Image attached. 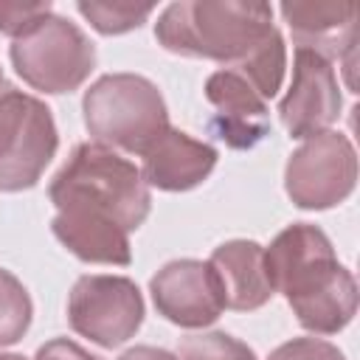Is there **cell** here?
<instances>
[{"label":"cell","instance_id":"1","mask_svg":"<svg viewBox=\"0 0 360 360\" xmlns=\"http://www.w3.org/2000/svg\"><path fill=\"white\" fill-rule=\"evenodd\" d=\"M273 292H281L298 323L312 335H338L357 312V281L338 262L329 236L309 222L287 225L264 248Z\"/></svg>","mask_w":360,"mask_h":360},{"label":"cell","instance_id":"2","mask_svg":"<svg viewBox=\"0 0 360 360\" xmlns=\"http://www.w3.org/2000/svg\"><path fill=\"white\" fill-rule=\"evenodd\" d=\"M48 197L62 214L107 219L127 233L138 231L152 211V194L141 169L93 141L76 143L65 166L53 174Z\"/></svg>","mask_w":360,"mask_h":360},{"label":"cell","instance_id":"3","mask_svg":"<svg viewBox=\"0 0 360 360\" xmlns=\"http://www.w3.org/2000/svg\"><path fill=\"white\" fill-rule=\"evenodd\" d=\"M273 28V8L267 3L180 0L160 11L155 39L169 53L214 59L236 68L270 37Z\"/></svg>","mask_w":360,"mask_h":360},{"label":"cell","instance_id":"4","mask_svg":"<svg viewBox=\"0 0 360 360\" xmlns=\"http://www.w3.org/2000/svg\"><path fill=\"white\" fill-rule=\"evenodd\" d=\"M84 127L93 143L143 155L172 124L155 82L138 73H107L82 98Z\"/></svg>","mask_w":360,"mask_h":360},{"label":"cell","instance_id":"5","mask_svg":"<svg viewBox=\"0 0 360 360\" xmlns=\"http://www.w3.org/2000/svg\"><path fill=\"white\" fill-rule=\"evenodd\" d=\"M8 56L28 87L51 96L79 90L96 68V45L76 22L53 11L14 37Z\"/></svg>","mask_w":360,"mask_h":360},{"label":"cell","instance_id":"6","mask_svg":"<svg viewBox=\"0 0 360 360\" xmlns=\"http://www.w3.org/2000/svg\"><path fill=\"white\" fill-rule=\"evenodd\" d=\"M59 149L51 107L3 82L0 84V191H22L39 183Z\"/></svg>","mask_w":360,"mask_h":360},{"label":"cell","instance_id":"7","mask_svg":"<svg viewBox=\"0 0 360 360\" xmlns=\"http://www.w3.org/2000/svg\"><path fill=\"white\" fill-rule=\"evenodd\" d=\"M357 186V152L338 129L304 138L287 158L284 191L295 208L326 211L352 197Z\"/></svg>","mask_w":360,"mask_h":360},{"label":"cell","instance_id":"8","mask_svg":"<svg viewBox=\"0 0 360 360\" xmlns=\"http://www.w3.org/2000/svg\"><path fill=\"white\" fill-rule=\"evenodd\" d=\"M143 295L127 276L90 273L76 278L68 295V323L76 335L115 349L143 323Z\"/></svg>","mask_w":360,"mask_h":360},{"label":"cell","instance_id":"9","mask_svg":"<svg viewBox=\"0 0 360 360\" xmlns=\"http://www.w3.org/2000/svg\"><path fill=\"white\" fill-rule=\"evenodd\" d=\"M149 292L158 315L183 329L211 326L225 312V292L211 262L174 259L166 262L152 278Z\"/></svg>","mask_w":360,"mask_h":360},{"label":"cell","instance_id":"10","mask_svg":"<svg viewBox=\"0 0 360 360\" xmlns=\"http://www.w3.org/2000/svg\"><path fill=\"white\" fill-rule=\"evenodd\" d=\"M343 98L332 59L312 48H295L292 82L278 101V118L290 138H309L329 129L340 115Z\"/></svg>","mask_w":360,"mask_h":360},{"label":"cell","instance_id":"11","mask_svg":"<svg viewBox=\"0 0 360 360\" xmlns=\"http://www.w3.org/2000/svg\"><path fill=\"white\" fill-rule=\"evenodd\" d=\"M205 98L217 110L211 127L225 146L250 149L270 132L267 101L236 70L231 68L214 70L205 79Z\"/></svg>","mask_w":360,"mask_h":360},{"label":"cell","instance_id":"12","mask_svg":"<svg viewBox=\"0 0 360 360\" xmlns=\"http://www.w3.org/2000/svg\"><path fill=\"white\" fill-rule=\"evenodd\" d=\"M141 158H143L141 174L149 188L188 191L197 188L214 172L219 152L211 143L197 141L177 127H169Z\"/></svg>","mask_w":360,"mask_h":360},{"label":"cell","instance_id":"13","mask_svg":"<svg viewBox=\"0 0 360 360\" xmlns=\"http://www.w3.org/2000/svg\"><path fill=\"white\" fill-rule=\"evenodd\" d=\"M278 11L292 31L295 48H312L326 59L338 56L352 70L357 42L354 3H281Z\"/></svg>","mask_w":360,"mask_h":360},{"label":"cell","instance_id":"14","mask_svg":"<svg viewBox=\"0 0 360 360\" xmlns=\"http://www.w3.org/2000/svg\"><path fill=\"white\" fill-rule=\"evenodd\" d=\"M211 267L219 276L225 292V309L253 312L264 307L276 292L264 270V248L253 239H231L214 248Z\"/></svg>","mask_w":360,"mask_h":360},{"label":"cell","instance_id":"15","mask_svg":"<svg viewBox=\"0 0 360 360\" xmlns=\"http://www.w3.org/2000/svg\"><path fill=\"white\" fill-rule=\"evenodd\" d=\"M51 231L82 262L118 264V267H127L132 262L129 233L115 222L56 211V217L51 222Z\"/></svg>","mask_w":360,"mask_h":360},{"label":"cell","instance_id":"16","mask_svg":"<svg viewBox=\"0 0 360 360\" xmlns=\"http://www.w3.org/2000/svg\"><path fill=\"white\" fill-rule=\"evenodd\" d=\"M239 76H245L250 82V87L264 98L270 101L278 90H281V82H284V70H287V48H284V37L278 28L270 31V37L236 68Z\"/></svg>","mask_w":360,"mask_h":360},{"label":"cell","instance_id":"17","mask_svg":"<svg viewBox=\"0 0 360 360\" xmlns=\"http://www.w3.org/2000/svg\"><path fill=\"white\" fill-rule=\"evenodd\" d=\"M76 11L104 37H118L132 28H141L155 6L152 3H107V0H79Z\"/></svg>","mask_w":360,"mask_h":360},{"label":"cell","instance_id":"18","mask_svg":"<svg viewBox=\"0 0 360 360\" xmlns=\"http://www.w3.org/2000/svg\"><path fill=\"white\" fill-rule=\"evenodd\" d=\"M31 315L34 304L28 290L11 270L0 267V346L22 340V335L31 326Z\"/></svg>","mask_w":360,"mask_h":360},{"label":"cell","instance_id":"19","mask_svg":"<svg viewBox=\"0 0 360 360\" xmlns=\"http://www.w3.org/2000/svg\"><path fill=\"white\" fill-rule=\"evenodd\" d=\"M177 360H259V357L245 340L228 332H197L180 340Z\"/></svg>","mask_w":360,"mask_h":360},{"label":"cell","instance_id":"20","mask_svg":"<svg viewBox=\"0 0 360 360\" xmlns=\"http://www.w3.org/2000/svg\"><path fill=\"white\" fill-rule=\"evenodd\" d=\"M267 360H346L343 352L323 338H292L270 352Z\"/></svg>","mask_w":360,"mask_h":360},{"label":"cell","instance_id":"21","mask_svg":"<svg viewBox=\"0 0 360 360\" xmlns=\"http://www.w3.org/2000/svg\"><path fill=\"white\" fill-rule=\"evenodd\" d=\"M51 11V3H22V0H0V34L20 37L28 25Z\"/></svg>","mask_w":360,"mask_h":360},{"label":"cell","instance_id":"22","mask_svg":"<svg viewBox=\"0 0 360 360\" xmlns=\"http://www.w3.org/2000/svg\"><path fill=\"white\" fill-rule=\"evenodd\" d=\"M34 360H101L96 354H90L84 346H79L76 340L68 338H53L48 343H42L34 354Z\"/></svg>","mask_w":360,"mask_h":360},{"label":"cell","instance_id":"23","mask_svg":"<svg viewBox=\"0 0 360 360\" xmlns=\"http://www.w3.org/2000/svg\"><path fill=\"white\" fill-rule=\"evenodd\" d=\"M118 360H177V354H172L166 349H158V346H132Z\"/></svg>","mask_w":360,"mask_h":360},{"label":"cell","instance_id":"24","mask_svg":"<svg viewBox=\"0 0 360 360\" xmlns=\"http://www.w3.org/2000/svg\"><path fill=\"white\" fill-rule=\"evenodd\" d=\"M0 360H28L22 354H14V352H0Z\"/></svg>","mask_w":360,"mask_h":360},{"label":"cell","instance_id":"25","mask_svg":"<svg viewBox=\"0 0 360 360\" xmlns=\"http://www.w3.org/2000/svg\"><path fill=\"white\" fill-rule=\"evenodd\" d=\"M0 84H3V68H0Z\"/></svg>","mask_w":360,"mask_h":360}]
</instances>
